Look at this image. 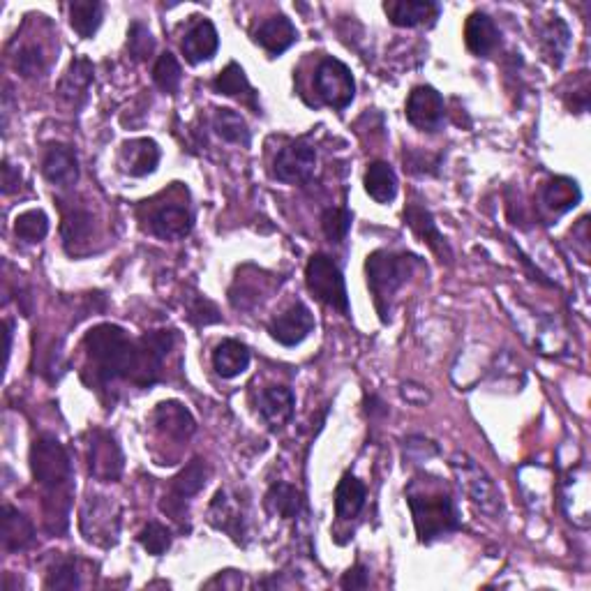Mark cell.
I'll use <instances>...</instances> for the list:
<instances>
[{"instance_id": "cell-41", "label": "cell", "mask_w": 591, "mask_h": 591, "mask_svg": "<svg viewBox=\"0 0 591 591\" xmlns=\"http://www.w3.org/2000/svg\"><path fill=\"white\" fill-rule=\"evenodd\" d=\"M14 67L26 79L42 77L44 70H47V56H44V51L37 44H26L14 56Z\"/></svg>"}, {"instance_id": "cell-9", "label": "cell", "mask_w": 591, "mask_h": 591, "mask_svg": "<svg viewBox=\"0 0 591 591\" xmlns=\"http://www.w3.org/2000/svg\"><path fill=\"white\" fill-rule=\"evenodd\" d=\"M125 458L114 435L104 430H95L88 444V471L102 483H114L123 476Z\"/></svg>"}, {"instance_id": "cell-40", "label": "cell", "mask_w": 591, "mask_h": 591, "mask_svg": "<svg viewBox=\"0 0 591 591\" xmlns=\"http://www.w3.org/2000/svg\"><path fill=\"white\" fill-rule=\"evenodd\" d=\"M139 543L148 555L162 557L164 552L171 548V543H174V536H171V529L164 527L162 522H148V525L139 531Z\"/></svg>"}, {"instance_id": "cell-34", "label": "cell", "mask_w": 591, "mask_h": 591, "mask_svg": "<svg viewBox=\"0 0 591 591\" xmlns=\"http://www.w3.org/2000/svg\"><path fill=\"white\" fill-rule=\"evenodd\" d=\"M208 476H211V467L206 465V460L194 458L192 462H187V467L174 478V481H171L169 495L183 501H187L190 497H197L199 492L206 488Z\"/></svg>"}, {"instance_id": "cell-14", "label": "cell", "mask_w": 591, "mask_h": 591, "mask_svg": "<svg viewBox=\"0 0 591 591\" xmlns=\"http://www.w3.org/2000/svg\"><path fill=\"white\" fill-rule=\"evenodd\" d=\"M405 222L409 224V229L414 231V234L421 238V241L428 245V248L437 254L441 261H448L451 264L453 259V250L448 241L441 234L435 218H432V213L428 208L421 206V204H409L405 208Z\"/></svg>"}, {"instance_id": "cell-13", "label": "cell", "mask_w": 591, "mask_h": 591, "mask_svg": "<svg viewBox=\"0 0 591 591\" xmlns=\"http://www.w3.org/2000/svg\"><path fill=\"white\" fill-rule=\"evenodd\" d=\"M561 504L573 525L580 529L589 527V483L585 465L573 469L561 485Z\"/></svg>"}, {"instance_id": "cell-47", "label": "cell", "mask_w": 591, "mask_h": 591, "mask_svg": "<svg viewBox=\"0 0 591 591\" xmlns=\"http://www.w3.org/2000/svg\"><path fill=\"white\" fill-rule=\"evenodd\" d=\"M589 100H591V93H589L587 72H580L578 81H573V102H568V109L575 111V114H585L589 109Z\"/></svg>"}, {"instance_id": "cell-1", "label": "cell", "mask_w": 591, "mask_h": 591, "mask_svg": "<svg viewBox=\"0 0 591 591\" xmlns=\"http://www.w3.org/2000/svg\"><path fill=\"white\" fill-rule=\"evenodd\" d=\"M33 478L44 490V525L49 534H65L72 506V460L54 435H40L31 446Z\"/></svg>"}, {"instance_id": "cell-38", "label": "cell", "mask_w": 591, "mask_h": 591, "mask_svg": "<svg viewBox=\"0 0 591 591\" xmlns=\"http://www.w3.org/2000/svg\"><path fill=\"white\" fill-rule=\"evenodd\" d=\"M61 231H63V241L67 245V250L72 248V243H86L93 231V215L84 211V208L65 211Z\"/></svg>"}, {"instance_id": "cell-10", "label": "cell", "mask_w": 591, "mask_h": 591, "mask_svg": "<svg viewBox=\"0 0 591 591\" xmlns=\"http://www.w3.org/2000/svg\"><path fill=\"white\" fill-rule=\"evenodd\" d=\"M314 171H317V151L305 141H294L275 155L273 176L280 183L303 185L314 176Z\"/></svg>"}, {"instance_id": "cell-30", "label": "cell", "mask_w": 591, "mask_h": 591, "mask_svg": "<svg viewBox=\"0 0 591 591\" xmlns=\"http://www.w3.org/2000/svg\"><path fill=\"white\" fill-rule=\"evenodd\" d=\"M213 368L222 379H236L250 368V349L238 340H222L213 351Z\"/></svg>"}, {"instance_id": "cell-25", "label": "cell", "mask_w": 591, "mask_h": 591, "mask_svg": "<svg viewBox=\"0 0 591 591\" xmlns=\"http://www.w3.org/2000/svg\"><path fill=\"white\" fill-rule=\"evenodd\" d=\"M465 42L471 54L478 58H488L497 51L501 33L488 14L474 12L465 24Z\"/></svg>"}, {"instance_id": "cell-43", "label": "cell", "mask_w": 591, "mask_h": 591, "mask_svg": "<svg viewBox=\"0 0 591 591\" xmlns=\"http://www.w3.org/2000/svg\"><path fill=\"white\" fill-rule=\"evenodd\" d=\"M127 49L134 61H148L155 51V37L141 21H132L130 33H127Z\"/></svg>"}, {"instance_id": "cell-2", "label": "cell", "mask_w": 591, "mask_h": 591, "mask_svg": "<svg viewBox=\"0 0 591 591\" xmlns=\"http://www.w3.org/2000/svg\"><path fill=\"white\" fill-rule=\"evenodd\" d=\"M88 365L93 372L88 386H107L116 379H127L134 384L139 368V340H132L121 326L100 324L91 328L84 338Z\"/></svg>"}, {"instance_id": "cell-36", "label": "cell", "mask_w": 591, "mask_h": 591, "mask_svg": "<svg viewBox=\"0 0 591 591\" xmlns=\"http://www.w3.org/2000/svg\"><path fill=\"white\" fill-rule=\"evenodd\" d=\"M102 19L104 5L97 3V0H74L70 5V26L84 40H91L97 28L102 26Z\"/></svg>"}, {"instance_id": "cell-44", "label": "cell", "mask_w": 591, "mask_h": 591, "mask_svg": "<svg viewBox=\"0 0 591 591\" xmlns=\"http://www.w3.org/2000/svg\"><path fill=\"white\" fill-rule=\"evenodd\" d=\"M47 589H79V568L77 559H61L58 564L51 568L47 582H44Z\"/></svg>"}, {"instance_id": "cell-22", "label": "cell", "mask_w": 591, "mask_h": 591, "mask_svg": "<svg viewBox=\"0 0 591 591\" xmlns=\"http://www.w3.org/2000/svg\"><path fill=\"white\" fill-rule=\"evenodd\" d=\"M160 146L155 144L153 139H132L125 141L121 148V164L125 174L134 178H144L153 174L160 164Z\"/></svg>"}, {"instance_id": "cell-6", "label": "cell", "mask_w": 591, "mask_h": 591, "mask_svg": "<svg viewBox=\"0 0 591 591\" xmlns=\"http://www.w3.org/2000/svg\"><path fill=\"white\" fill-rule=\"evenodd\" d=\"M305 282H308L310 294L321 301L328 308L342 312L344 317H349V294L347 284H344V275L340 266L328 257V254H314L305 268Z\"/></svg>"}, {"instance_id": "cell-15", "label": "cell", "mask_w": 591, "mask_h": 591, "mask_svg": "<svg viewBox=\"0 0 591 591\" xmlns=\"http://www.w3.org/2000/svg\"><path fill=\"white\" fill-rule=\"evenodd\" d=\"M42 174L51 185L72 187L79 181V160L72 146L51 144L42 157Z\"/></svg>"}, {"instance_id": "cell-39", "label": "cell", "mask_w": 591, "mask_h": 591, "mask_svg": "<svg viewBox=\"0 0 591 591\" xmlns=\"http://www.w3.org/2000/svg\"><path fill=\"white\" fill-rule=\"evenodd\" d=\"M153 81L155 86L160 88L162 93L167 95H176L178 88H181V81H183V70H181V63L176 61L174 54H162L157 58V63L153 67Z\"/></svg>"}, {"instance_id": "cell-48", "label": "cell", "mask_w": 591, "mask_h": 591, "mask_svg": "<svg viewBox=\"0 0 591 591\" xmlns=\"http://www.w3.org/2000/svg\"><path fill=\"white\" fill-rule=\"evenodd\" d=\"M340 587L347 591H356V589H368L370 587V573L363 564H356L354 568H349L347 573L342 575Z\"/></svg>"}, {"instance_id": "cell-51", "label": "cell", "mask_w": 591, "mask_h": 591, "mask_svg": "<svg viewBox=\"0 0 591 591\" xmlns=\"http://www.w3.org/2000/svg\"><path fill=\"white\" fill-rule=\"evenodd\" d=\"M12 321H5V363L10 361V351H12Z\"/></svg>"}, {"instance_id": "cell-35", "label": "cell", "mask_w": 591, "mask_h": 591, "mask_svg": "<svg viewBox=\"0 0 591 591\" xmlns=\"http://www.w3.org/2000/svg\"><path fill=\"white\" fill-rule=\"evenodd\" d=\"M213 130L220 139L227 144L236 146H250L252 144V132L245 118L234 109H218L213 116Z\"/></svg>"}, {"instance_id": "cell-20", "label": "cell", "mask_w": 591, "mask_h": 591, "mask_svg": "<svg viewBox=\"0 0 591 591\" xmlns=\"http://www.w3.org/2000/svg\"><path fill=\"white\" fill-rule=\"evenodd\" d=\"M183 56L187 58V63L199 65L211 61V58L218 54L220 49V35L218 28L213 26V21L208 19H199L190 31L185 33L183 42H181Z\"/></svg>"}, {"instance_id": "cell-29", "label": "cell", "mask_w": 591, "mask_h": 591, "mask_svg": "<svg viewBox=\"0 0 591 591\" xmlns=\"http://www.w3.org/2000/svg\"><path fill=\"white\" fill-rule=\"evenodd\" d=\"M208 522H211L215 529L229 534L234 541H241L245 534L243 515L234 504V499H231L224 490L215 492L211 506H208Z\"/></svg>"}, {"instance_id": "cell-24", "label": "cell", "mask_w": 591, "mask_h": 591, "mask_svg": "<svg viewBox=\"0 0 591 591\" xmlns=\"http://www.w3.org/2000/svg\"><path fill=\"white\" fill-rule=\"evenodd\" d=\"M296 40H298L296 26L291 24V19L284 17V14L261 21L257 31H254V42H257L264 51H268L271 56L284 54V51H287Z\"/></svg>"}, {"instance_id": "cell-49", "label": "cell", "mask_w": 591, "mask_h": 591, "mask_svg": "<svg viewBox=\"0 0 591 591\" xmlns=\"http://www.w3.org/2000/svg\"><path fill=\"white\" fill-rule=\"evenodd\" d=\"M21 187V171L12 167L10 162H3V194H14Z\"/></svg>"}, {"instance_id": "cell-42", "label": "cell", "mask_w": 591, "mask_h": 591, "mask_svg": "<svg viewBox=\"0 0 591 591\" xmlns=\"http://www.w3.org/2000/svg\"><path fill=\"white\" fill-rule=\"evenodd\" d=\"M321 229L331 243H342L351 229L349 208H326L321 215Z\"/></svg>"}, {"instance_id": "cell-46", "label": "cell", "mask_w": 591, "mask_h": 591, "mask_svg": "<svg viewBox=\"0 0 591 591\" xmlns=\"http://www.w3.org/2000/svg\"><path fill=\"white\" fill-rule=\"evenodd\" d=\"M439 157L423 155L418 151H405V169L409 174H437Z\"/></svg>"}, {"instance_id": "cell-11", "label": "cell", "mask_w": 591, "mask_h": 591, "mask_svg": "<svg viewBox=\"0 0 591 591\" xmlns=\"http://www.w3.org/2000/svg\"><path fill=\"white\" fill-rule=\"evenodd\" d=\"M444 97L432 86H416L407 100V121L421 132H437L444 125Z\"/></svg>"}, {"instance_id": "cell-16", "label": "cell", "mask_w": 591, "mask_h": 591, "mask_svg": "<svg viewBox=\"0 0 591 591\" xmlns=\"http://www.w3.org/2000/svg\"><path fill=\"white\" fill-rule=\"evenodd\" d=\"M384 12L391 19V24L400 28H416L435 24L441 7L432 0H388L384 3Z\"/></svg>"}, {"instance_id": "cell-7", "label": "cell", "mask_w": 591, "mask_h": 591, "mask_svg": "<svg viewBox=\"0 0 591 591\" xmlns=\"http://www.w3.org/2000/svg\"><path fill=\"white\" fill-rule=\"evenodd\" d=\"M81 531H84L86 541L109 548L118 541V531H121V511H118L116 501L109 497H88V501L81 508Z\"/></svg>"}, {"instance_id": "cell-27", "label": "cell", "mask_w": 591, "mask_h": 591, "mask_svg": "<svg viewBox=\"0 0 591 591\" xmlns=\"http://www.w3.org/2000/svg\"><path fill=\"white\" fill-rule=\"evenodd\" d=\"M93 81H95L93 63L88 61V58H74L70 67H67V72L63 74L61 84H58V95H61V100L79 107V104L88 97Z\"/></svg>"}, {"instance_id": "cell-31", "label": "cell", "mask_w": 591, "mask_h": 591, "mask_svg": "<svg viewBox=\"0 0 591 591\" xmlns=\"http://www.w3.org/2000/svg\"><path fill=\"white\" fill-rule=\"evenodd\" d=\"M264 504H266V511L275 515V518L294 520L303 513L305 499L301 495V490H296L294 485L273 483L271 490L266 492Z\"/></svg>"}, {"instance_id": "cell-32", "label": "cell", "mask_w": 591, "mask_h": 591, "mask_svg": "<svg viewBox=\"0 0 591 591\" xmlns=\"http://www.w3.org/2000/svg\"><path fill=\"white\" fill-rule=\"evenodd\" d=\"M365 192L377 201V204H391L398 197V176L388 162H372L365 171Z\"/></svg>"}, {"instance_id": "cell-23", "label": "cell", "mask_w": 591, "mask_h": 591, "mask_svg": "<svg viewBox=\"0 0 591 591\" xmlns=\"http://www.w3.org/2000/svg\"><path fill=\"white\" fill-rule=\"evenodd\" d=\"M580 199V185L573 178L557 176L550 183H545L541 190V208L550 218H559V215L573 211L580 204Z\"/></svg>"}, {"instance_id": "cell-17", "label": "cell", "mask_w": 591, "mask_h": 591, "mask_svg": "<svg viewBox=\"0 0 591 591\" xmlns=\"http://www.w3.org/2000/svg\"><path fill=\"white\" fill-rule=\"evenodd\" d=\"M192 213L185 204H164L155 208L148 218V227H151L157 238H164V241H178V238H185L192 231Z\"/></svg>"}, {"instance_id": "cell-12", "label": "cell", "mask_w": 591, "mask_h": 591, "mask_svg": "<svg viewBox=\"0 0 591 591\" xmlns=\"http://www.w3.org/2000/svg\"><path fill=\"white\" fill-rule=\"evenodd\" d=\"M314 331V314L310 308L301 301H296L291 308L278 314L271 324H268V333L275 342L284 344V347H296L301 344L308 335Z\"/></svg>"}, {"instance_id": "cell-37", "label": "cell", "mask_w": 591, "mask_h": 591, "mask_svg": "<svg viewBox=\"0 0 591 591\" xmlns=\"http://www.w3.org/2000/svg\"><path fill=\"white\" fill-rule=\"evenodd\" d=\"M14 234H17L19 241H26V243L44 241L49 234L47 213L40 211V208H33V211L17 215V220H14Z\"/></svg>"}, {"instance_id": "cell-45", "label": "cell", "mask_w": 591, "mask_h": 591, "mask_svg": "<svg viewBox=\"0 0 591 591\" xmlns=\"http://www.w3.org/2000/svg\"><path fill=\"white\" fill-rule=\"evenodd\" d=\"M187 317H190L194 326H211L222 321V314L215 308V303H211L204 296L190 298V303H187Z\"/></svg>"}, {"instance_id": "cell-5", "label": "cell", "mask_w": 591, "mask_h": 591, "mask_svg": "<svg viewBox=\"0 0 591 591\" xmlns=\"http://www.w3.org/2000/svg\"><path fill=\"white\" fill-rule=\"evenodd\" d=\"M451 469L455 478H458L460 490L465 492L485 515L499 518V515L504 513V501H501L499 488L488 476V471L476 465V460H471L465 453H455L451 458Z\"/></svg>"}, {"instance_id": "cell-8", "label": "cell", "mask_w": 591, "mask_h": 591, "mask_svg": "<svg viewBox=\"0 0 591 591\" xmlns=\"http://www.w3.org/2000/svg\"><path fill=\"white\" fill-rule=\"evenodd\" d=\"M314 88L321 100L333 109H347L356 97V81L347 65L338 58H324L314 72Z\"/></svg>"}, {"instance_id": "cell-33", "label": "cell", "mask_w": 591, "mask_h": 591, "mask_svg": "<svg viewBox=\"0 0 591 591\" xmlns=\"http://www.w3.org/2000/svg\"><path fill=\"white\" fill-rule=\"evenodd\" d=\"M365 485L354 474H344L335 488V513L340 520H354L365 506Z\"/></svg>"}, {"instance_id": "cell-21", "label": "cell", "mask_w": 591, "mask_h": 591, "mask_svg": "<svg viewBox=\"0 0 591 591\" xmlns=\"http://www.w3.org/2000/svg\"><path fill=\"white\" fill-rule=\"evenodd\" d=\"M538 47L545 61L552 67H561L571 49V28L561 17H552L538 26Z\"/></svg>"}, {"instance_id": "cell-28", "label": "cell", "mask_w": 591, "mask_h": 591, "mask_svg": "<svg viewBox=\"0 0 591 591\" xmlns=\"http://www.w3.org/2000/svg\"><path fill=\"white\" fill-rule=\"evenodd\" d=\"M0 536H3V550L5 552H21L33 545L35 527L24 513L17 511V508L10 506V504H5L3 506V529H0Z\"/></svg>"}, {"instance_id": "cell-26", "label": "cell", "mask_w": 591, "mask_h": 591, "mask_svg": "<svg viewBox=\"0 0 591 591\" xmlns=\"http://www.w3.org/2000/svg\"><path fill=\"white\" fill-rule=\"evenodd\" d=\"M213 88H215V93L234 97V100H241L245 107H250L254 111V114H261L257 91H254L248 77H245L243 67L238 63H229L227 67H224L218 77H215Z\"/></svg>"}, {"instance_id": "cell-50", "label": "cell", "mask_w": 591, "mask_h": 591, "mask_svg": "<svg viewBox=\"0 0 591 591\" xmlns=\"http://www.w3.org/2000/svg\"><path fill=\"white\" fill-rule=\"evenodd\" d=\"M368 411L372 416H384L388 409H384V402H381L377 395H372V398H368Z\"/></svg>"}, {"instance_id": "cell-3", "label": "cell", "mask_w": 591, "mask_h": 591, "mask_svg": "<svg viewBox=\"0 0 591 591\" xmlns=\"http://www.w3.org/2000/svg\"><path fill=\"white\" fill-rule=\"evenodd\" d=\"M407 504L421 543H432L460 529V513L451 492L437 478H414L407 488Z\"/></svg>"}, {"instance_id": "cell-19", "label": "cell", "mask_w": 591, "mask_h": 591, "mask_svg": "<svg viewBox=\"0 0 591 591\" xmlns=\"http://www.w3.org/2000/svg\"><path fill=\"white\" fill-rule=\"evenodd\" d=\"M259 416L271 430H280L291 421L296 409V398L287 386H268L259 393Z\"/></svg>"}, {"instance_id": "cell-18", "label": "cell", "mask_w": 591, "mask_h": 591, "mask_svg": "<svg viewBox=\"0 0 591 591\" xmlns=\"http://www.w3.org/2000/svg\"><path fill=\"white\" fill-rule=\"evenodd\" d=\"M153 425L157 432H162V435H167L171 439H181V441L192 437L194 430H197V421H194L190 409L178 400L160 402L153 411Z\"/></svg>"}, {"instance_id": "cell-4", "label": "cell", "mask_w": 591, "mask_h": 591, "mask_svg": "<svg viewBox=\"0 0 591 591\" xmlns=\"http://www.w3.org/2000/svg\"><path fill=\"white\" fill-rule=\"evenodd\" d=\"M421 264L418 257L409 252H391L377 250L365 261V273H368V287L374 296V305L381 314V321H388V308H391L393 296L405 284L414 268Z\"/></svg>"}]
</instances>
